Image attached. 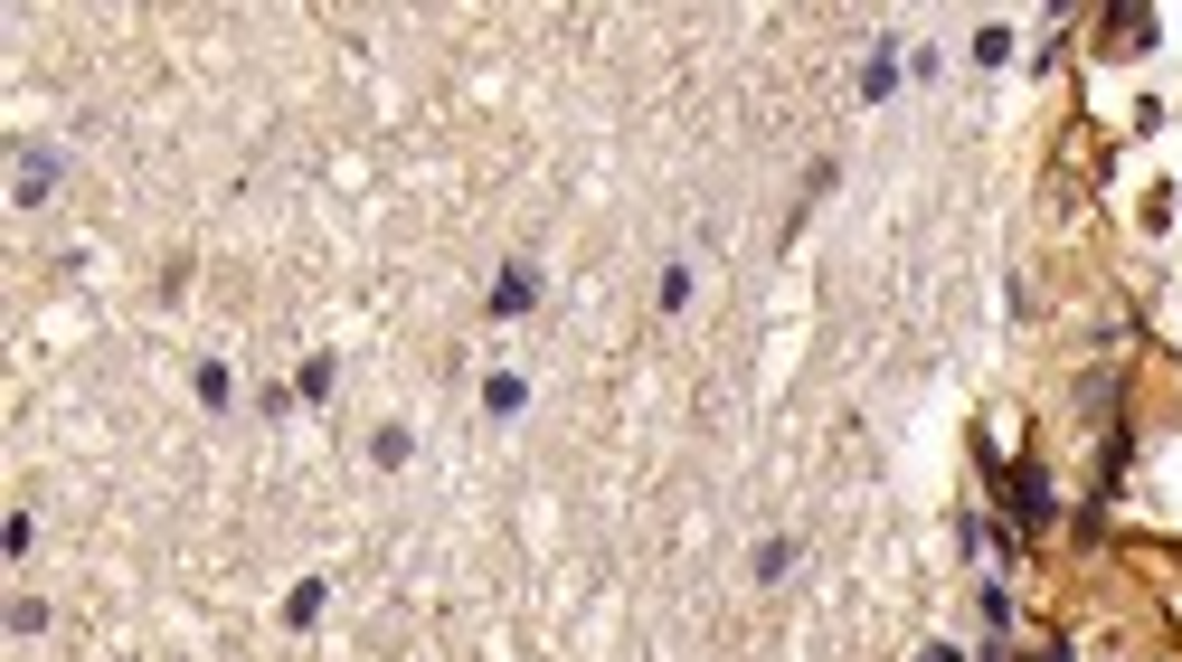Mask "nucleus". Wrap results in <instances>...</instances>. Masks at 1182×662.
<instances>
[{"label": "nucleus", "mask_w": 1182, "mask_h": 662, "mask_svg": "<svg viewBox=\"0 0 1182 662\" xmlns=\"http://www.w3.org/2000/svg\"><path fill=\"white\" fill-rule=\"evenodd\" d=\"M530 294H540V284H530V265H511V275H501V294H493V312H530Z\"/></svg>", "instance_id": "f257e3e1"}]
</instances>
